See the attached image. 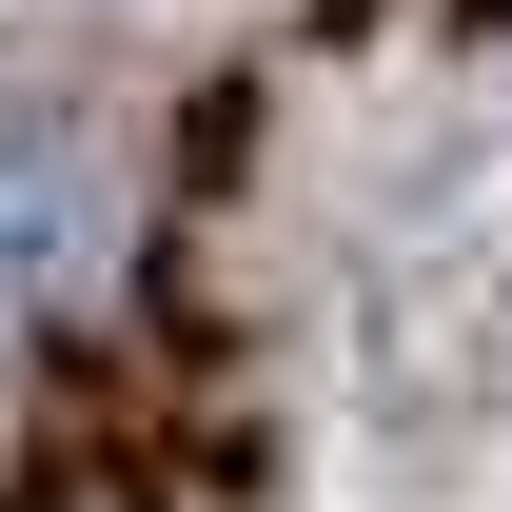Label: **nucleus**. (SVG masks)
<instances>
[{
    "label": "nucleus",
    "mask_w": 512,
    "mask_h": 512,
    "mask_svg": "<svg viewBox=\"0 0 512 512\" xmlns=\"http://www.w3.org/2000/svg\"><path fill=\"white\" fill-rule=\"evenodd\" d=\"M119 217H138V138L79 79H0V375L119 276Z\"/></svg>",
    "instance_id": "1"
}]
</instances>
